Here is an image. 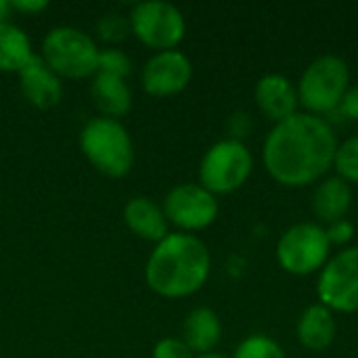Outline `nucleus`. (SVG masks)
<instances>
[{
    "instance_id": "9b49d317",
    "label": "nucleus",
    "mask_w": 358,
    "mask_h": 358,
    "mask_svg": "<svg viewBox=\"0 0 358 358\" xmlns=\"http://www.w3.org/2000/svg\"><path fill=\"white\" fill-rule=\"evenodd\" d=\"M193 78L191 59L174 50H159L151 55L141 71L143 90L151 96H172L182 92Z\"/></svg>"
},
{
    "instance_id": "c756f323",
    "label": "nucleus",
    "mask_w": 358,
    "mask_h": 358,
    "mask_svg": "<svg viewBox=\"0 0 358 358\" xmlns=\"http://www.w3.org/2000/svg\"><path fill=\"white\" fill-rule=\"evenodd\" d=\"M195 358H227V357H222V355H218V352H208V355H199V357H195Z\"/></svg>"
},
{
    "instance_id": "2eb2a0df",
    "label": "nucleus",
    "mask_w": 358,
    "mask_h": 358,
    "mask_svg": "<svg viewBox=\"0 0 358 358\" xmlns=\"http://www.w3.org/2000/svg\"><path fill=\"white\" fill-rule=\"evenodd\" d=\"M124 222L136 237L145 241L159 243L168 235V218L164 208L143 195L128 199L124 206Z\"/></svg>"
},
{
    "instance_id": "4468645a",
    "label": "nucleus",
    "mask_w": 358,
    "mask_h": 358,
    "mask_svg": "<svg viewBox=\"0 0 358 358\" xmlns=\"http://www.w3.org/2000/svg\"><path fill=\"white\" fill-rule=\"evenodd\" d=\"M352 208V187L340 176H325L315 185L310 197V210L319 224H331L342 218Z\"/></svg>"
},
{
    "instance_id": "f03ea898",
    "label": "nucleus",
    "mask_w": 358,
    "mask_h": 358,
    "mask_svg": "<svg viewBox=\"0 0 358 358\" xmlns=\"http://www.w3.org/2000/svg\"><path fill=\"white\" fill-rule=\"evenodd\" d=\"M212 271L208 245L191 233H168L155 243L147 266L145 281L162 298H187L197 294Z\"/></svg>"
},
{
    "instance_id": "a878e982",
    "label": "nucleus",
    "mask_w": 358,
    "mask_h": 358,
    "mask_svg": "<svg viewBox=\"0 0 358 358\" xmlns=\"http://www.w3.org/2000/svg\"><path fill=\"white\" fill-rule=\"evenodd\" d=\"M227 128H229V132H231V136H229V138H233V141H241V143H243V138L252 132V117H250V113H245V111H237V113H233V115L229 117Z\"/></svg>"
},
{
    "instance_id": "423d86ee",
    "label": "nucleus",
    "mask_w": 358,
    "mask_h": 358,
    "mask_svg": "<svg viewBox=\"0 0 358 358\" xmlns=\"http://www.w3.org/2000/svg\"><path fill=\"white\" fill-rule=\"evenodd\" d=\"M254 168V155L241 141L224 138L214 143L199 162V185L214 195H229L241 189Z\"/></svg>"
},
{
    "instance_id": "aec40b11",
    "label": "nucleus",
    "mask_w": 358,
    "mask_h": 358,
    "mask_svg": "<svg viewBox=\"0 0 358 358\" xmlns=\"http://www.w3.org/2000/svg\"><path fill=\"white\" fill-rule=\"evenodd\" d=\"M233 358H287L285 350L277 340L264 334H254L248 336L237 348Z\"/></svg>"
},
{
    "instance_id": "dca6fc26",
    "label": "nucleus",
    "mask_w": 358,
    "mask_h": 358,
    "mask_svg": "<svg viewBox=\"0 0 358 358\" xmlns=\"http://www.w3.org/2000/svg\"><path fill=\"white\" fill-rule=\"evenodd\" d=\"M338 334L336 315L323 304H310L298 319L296 336L298 342L310 352L327 350Z\"/></svg>"
},
{
    "instance_id": "7ed1b4c3",
    "label": "nucleus",
    "mask_w": 358,
    "mask_h": 358,
    "mask_svg": "<svg viewBox=\"0 0 358 358\" xmlns=\"http://www.w3.org/2000/svg\"><path fill=\"white\" fill-rule=\"evenodd\" d=\"M80 151L90 166L109 176L124 178L134 166V143L120 120L92 117L80 132Z\"/></svg>"
},
{
    "instance_id": "0eeeda50",
    "label": "nucleus",
    "mask_w": 358,
    "mask_h": 358,
    "mask_svg": "<svg viewBox=\"0 0 358 358\" xmlns=\"http://www.w3.org/2000/svg\"><path fill=\"white\" fill-rule=\"evenodd\" d=\"M331 258L327 231L319 222H298L277 241V260L281 268L296 277L319 273Z\"/></svg>"
},
{
    "instance_id": "c85d7f7f",
    "label": "nucleus",
    "mask_w": 358,
    "mask_h": 358,
    "mask_svg": "<svg viewBox=\"0 0 358 358\" xmlns=\"http://www.w3.org/2000/svg\"><path fill=\"white\" fill-rule=\"evenodd\" d=\"M10 13H13V8H10V2H8V0H0V23L8 21Z\"/></svg>"
},
{
    "instance_id": "b1692460",
    "label": "nucleus",
    "mask_w": 358,
    "mask_h": 358,
    "mask_svg": "<svg viewBox=\"0 0 358 358\" xmlns=\"http://www.w3.org/2000/svg\"><path fill=\"white\" fill-rule=\"evenodd\" d=\"M153 358H195L182 338H164L153 346Z\"/></svg>"
},
{
    "instance_id": "4be33fe9",
    "label": "nucleus",
    "mask_w": 358,
    "mask_h": 358,
    "mask_svg": "<svg viewBox=\"0 0 358 358\" xmlns=\"http://www.w3.org/2000/svg\"><path fill=\"white\" fill-rule=\"evenodd\" d=\"M130 71H132V61L124 50H120L115 46H107L99 52L96 73H107V76L126 80Z\"/></svg>"
},
{
    "instance_id": "f3484780",
    "label": "nucleus",
    "mask_w": 358,
    "mask_h": 358,
    "mask_svg": "<svg viewBox=\"0 0 358 358\" xmlns=\"http://www.w3.org/2000/svg\"><path fill=\"white\" fill-rule=\"evenodd\" d=\"M220 336H222L220 317L208 306L193 308L182 323V342L193 350L195 357L214 352V348L220 342Z\"/></svg>"
},
{
    "instance_id": "39448f33",
    "label": "nucleus",
    "mask_w": 358,
    "mask_h": 358,
    "mask_svg": "<svg viewBox=\"0 0 358 358\" xmlns=\"http://www.w3.org/2000/svg\"><path fill=\"white\" fill-rule=\"evenodd\" d=\"M42 61L59 76L67 80H82L96 73L99 52L96 42L78 27L61 25L50 29L40 48Z\"/></svg>"
},
{
    "instance_id": "cd10ccee",
    "label": "nucleus",
    "mask_w": 358,
    "mask_h": 358,
    "mask_svg": "<svg viewBox=\"0 0 358 358\" xmlns=\"http://www.w3.org/2000/svg\"><path fill=\"white\" fill-rule=\"evenodd\" d=\"M10 8L23 15H38L48 8V2L46 0H13Z\"/></svg>"
},
{
    "instance_id": "393cba45",
    "label": "nucleus",
    "mask_w": 358,
    "mask_h": 358,
    "mask_svg": "<svg viewBox=\"0 0 358 358\" xmlns=\"http://www.w3.org/2000/svg\"><path fill=\"white\" fill-rule=\"evenodd\" d=\"M325 231H327V239H329L331 248L334 245H348L352 241V237H355V224L350 220H346V218L327 224Z\"/></svg>"
},
{
    "instance_id": "20e7f679",
    "label": "nucleus",
    "mask_w": 358,
    "mask_h": 358,
    "mask_svg": "<svg viewBox=\"0 0 358 358\" xmlns=\"http://www.w3.org/2000/svg\"><path fill=\"white\" fill-rule=\"evenodd\" d=\"M300 107L313 115H325L340 107L350 88V69L340 55H321L306 65L298 84Z\"/></svg>"
},
{
    "instance_id": "ddd939ff",
    "label": "nucleus",
    "mask_w": 358,
    "mask_h": 358,
    "mask_svg": "<svg viewBox=\"0 0 358 358\" xmlns=\"http://www.w3.org/2000/svg\"><path fill=\"white\" fill-rule=\"evenodd\" d=\"M254 99L258 109L275 124L298 113L300 99L296 84L283 73H266L256 82Z\"/></svg>"
},
{
    "instance_id": "a211bd4d",
    "label": "nucleus",
    "mask_w": 358,
    "mask_h": 358,
    "mask_svg": "<svg viewBox=\"0 0 358 358\" xmlns=\"http://www.w3.org/2000/svg\"><path fill=\"white\" fill-rule=\"evenodd\" d=\"M90 96L103 117L117 120L132 109V92L124 78L94 73L90 84Z\"/></svg>"
},
{
    "instance_id": "6ab92c4d",
    "label": "nucleus",
    "mask_w": 358,
    "mask_h": 358,
    "mask_svg": "<svg viewBox=\"0 0 358 358\" xmlns=\"http://www.w3.org/2000/svg\"><path fill=\"white\" fill-rule=\"evenodd\" d=\"M34 57L27 34L10 21L0 23V71L19 73Z\"/></svg>"
},
{
    "instance_id": "6e6552de",
    "label": "nucleus",
    "mask_w": 358,
    "mask_h": 358,
    "mask_svg": "<svg viewBox=\"0 0 358 358\" xmlns=\"http://www.w3.org/2000/svg\"><path fill=\"white\" fill-rule=\"evenodd\" d=\"M130 31L153 50H174L185 34L187 21L178 6L164 0L138 2L128 15Z\"/></svg>"
},
{
    "instance_id": "9d476101",
    "label": "nucleus",
    "mask_w": 358,
    "mask_h": 358,
    "mask_svg": "<svg viewBox=\"0 0 358 358\" xmlns=\"http://www.w3.org/2000/svg\"><path fill=\"white\" fill-rule=\"evenodd\" d=\"M164 214L168 224L180 229V233L203 231L218 218V199L199 182L176 185L164 199Z\"/></svg>"
},
{
    "instance_id": "bb28decb",
    "label": "nucleus",
    "mask_w": 358,
    "mask_h": 358,
    "mask_svg": "<svg viewBox=\"0 0 358 358\" xmlns=\"http://www.w3.org/2000/svg\"><path fill=\"white\" fill-rule=\"evenodd\" d=\"M338 109H340L342 115H346L348 120L358 122V84L350 86V88L346 90V94H344V99H342V103H340Z\"/></svg>"
},
{
    "instance_id": "1a4fd4ad",
    "label": "nucleus",
    "mask_w": 358,
    "mask_h": 358,
    "mask_svg": "<svg viewBox=\"0 0 358 358\" xmlns=\"http://www.w3.org/2000/svg\"><path fill=\"white\" fill-rule=\"evenodd\" d=\"M319 304L331 313H358V245H348L327 260L317 281Z\"/></svg>"
},
{
    "instance_id": "f257e3e1",
    "label": "nucleus",
    "mask_w": 358,
    "mask_h": 358,
    "mask_svg": "<svg viewBox=\"0 0 358 358\" xmlns=\"http://www.w3.org/2000/svg\"><path fill=\"white\" fill-rule=\"evenodd\" d=\"M338 136L331 124L306 111L277 122L262 147V162L273 180L283 187L317 185L334 170Z\"/></svg>"
},
{
    "instance_id": "f8f14e48",
    "label": "nucleus",
    "mask_w": 358,
    "mask_h": 358,
    "mask_svg": "<svg viewBox=\"0 0 358 358\" xmlns=\"http://www.w3.org/2000/svg\"><path fill=\"white\" fill-rule=\"evenodd\" d=\"M19 88L23 99L36 109H52L63 96L61 78L42 61L40 55H34L27 65L17 73Z\"/></svg>"
},
{
    "instance_id": "412c9836",
    "label": "nucleus",
    "mask_w": 358,
    "mask_h": 358,
    "mask_svg": "<svg viewBox=\"0 0 358 358\" xmlns=\"http://www.w3.org/2000/svg\"><path fill=\"white\" fill-rule=\"evenodd\" d=\"M336 176L344 178L348 185H358V134L348 136L338 145L336 162H334Z\"/></svg>"
},
{
    "instance_id": "5701e85b",
    "label": "nucleus",
    "mask_w": 358,
    "mask_h": 358,
    "mask_svg": "<svg viewBox=\"0 0 358 358\" xmlns=\"http://www.w3.org/2000/svg\"><path fill=\"white\" fill-rule=\"evenodd\" d=\"M96 34H99L101 40H105L109 44H115V42H122L130 34V23H128L126 17L115 15V13H109V15H105V17L99 19Z\"/></svg>"
}]
</instances>
